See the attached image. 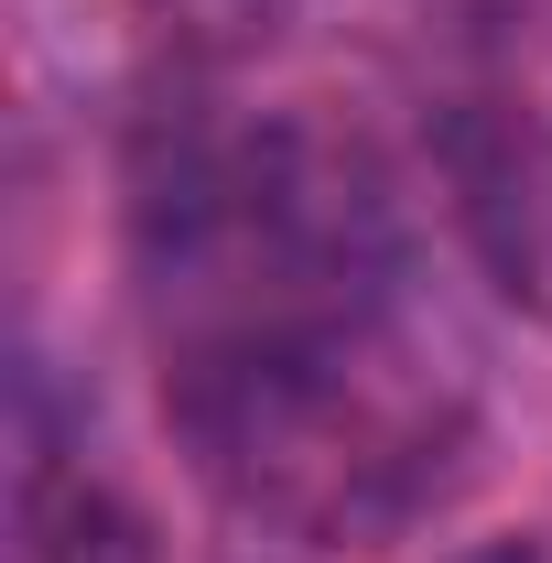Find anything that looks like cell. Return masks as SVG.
<instances>
[{
    "mask_svg": "<svg viewBox=\"0 0 552 563\" xmlns=\"http://www.w3.org/2000/svg\"><path fill=\"white\" fill-rule=\"evenodd\" d=\"M163 422L239 520L314 553L401 542L477 455V401L401 292L163 347Z\"/></svg>",
    "mask_w": 552,
    "mask_h": 563,
    "instance_id": "6da1fadb",
    "label": "cell"
},
{
    "mask_svg": "<svg viewBox=\"0 0 552 563\" xmlns=\"http://www.w3.org/2000/svg\"><path fill=\"white\" fill-rule=\"evenodd\" d=\"M131 250L163 347L390 303L401 207L368 141L303 109H163L131 141Z\"/></svg>",
    "mask_w": 552,
    "mask_h": 563,
    "instance_id": "7a4b0ae2",
    "label": "cell"
},
{
    "mask_svg": "<svg viewBox=\"0 0 552 563\" xmlns=\"http://www.w3.org/2000/svg\"><path fill=\"white\" fill-rule=\"evenodd\" d=\"M422 152H433L444 217L487 272V292L552 325V120L520 98H455V109H433Z\"/></svg>",
    "mask_w": 552,
    "mask_h": 563,
    "instance_id": "3957f363",
    "label": "cell"
},
{
    "mask_svg": "<svg viewBox=\"0 0 552 563\" xmlns=\"http://www.w3.org/2000/svg\"><path fill=\"white\" fill-rule=\"evenodd\" d=\"M22 531H33V563H163L152 520H141L87 455L44 444V433H33V455H22Z\"/></svg>",
    "mask_w": 552,
    "mask_h": 563,
    "instance_id": "277c9868",
    "label": "cell"
},
{
    "mask_svg": "<svg viewBox=\"0 0 552 563\" xmlns=\"http://www.w3.org/2000/svg\"><path fill=\"white\" fill-rule=\"evenodd\" d=\"M141 22V44L163 55V66H185V76H239V66H261L281 33H292V11L303 0H120Z\"/></svg>",
    "mask_w": 552,
    "mask_h": 563,
    "instance_id": "5b68a950",
    "label": "cell"
},
{
    "mask_svg": "<svg viewBox=\"0 0 552 563\" xmlns=\"http://www.w3.org/2000/svg\"><path fill=\"white\" fill-rule=\"evenodd\" d=\"M466 563H552L542 542H487V553H466Z\"/></svg>",
    "mask_w": 552,
    "mask_h": 563,
    "instance_id": "8992f818",
    "label": "cell"
}]
</instances>
